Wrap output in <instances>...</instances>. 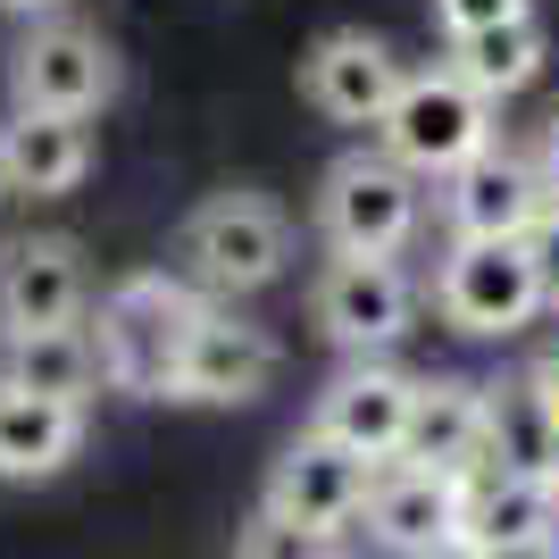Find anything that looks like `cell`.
Masks as SVG:
<instances>
[{
    "label": "cell",
    "instance_id": "52a82bcc",
    "mask_svg": "<svg viewBox=\"0 0 559 559\" xmlns=\"http://www.w3.org/2000/svg\"><path fill=\"white\" fill-rule=\"evenodd\" d=\"M309 318H318V334H326L334 350H384L409 334V318H418V284H409V267L401 259H368V251H334L326 276H318V293H309Z\"/></svg>",
    "mask_w": 559,
    "mask_h": 559
},
{
    "label": "cell",
    "instance_id": "7a4b0ae2",
    "mask_svg": "<svg viewBox=\"0 0 559 559\" xmlns=\"http://www.w3.org/2000/svg\"><path fill=\"white\" fill-rule=\"evenodd\" d=\"M492 100L467 93L451 68H401L393 100H384V117H376V151L393 167H409L418 185H435V176H451L460 159H476L501 126H492Z\"/></svg>",
    "mask_w": 559,
    "mask_h": 559
},
{
    "label": "cell",
    "instance_id": "9c48e42d",
    "mask_svg": "<svg viewBox=\"0 0 559 559\" xmlns=\"http://www.w3.org/2000/svg\"><path fill=\"white\" fill-rule=\"evenodd\" d=\"M276 376V334L234 318V309L201 301L185 350H176V393L167 401H201V409H234V401H259Z\"/></svg>",
    "mask_w": 559,
    "mask_h": 559
},
{
    "label": "cell",
    "instance_id": "44dd1931",
    "mask_svg": "<svg viewBox=\"0 0 559 559\" xmlns=\"http://www.w3.org/2000/svg\"><path fill=\"white\" fill-rule=\"evenodd\" d=\"M234 559H334V535L326 526H301V518L259 510L251 526L234 535Z\"/></svg>",
    "mask_w": 559,
    "mask_h": 559
},
{
    "label": "cell",
    "instance_id": "2e32d148",
    "mask_svg": "<svg viewBox=\"0 0 559 559\" xmlns=\"http://www.w3.org/2000/svg\"><path fill=\"white\" fill-rule=\"evenodd\" d=\"M409 384H418V376L359 359V368H343L326 393H318L309 435H326V443L359 451L368 467H384V460H393V443H401V418H409Z\"/></svg>",
    "mask_w": 559,
    "mask_h": 559
},
{
    "label": "cell",
    "instance_id": "5bb4252c",
    "mask_svg": "<svg viewBox=\"0 0 559 559\" xmlns=\"http://www.w3.org/2000/svg\"><path fill=\"white\" fill-rule=\"evenodd\" d=\"M393 460L435 467V476H476L485 467V384H460V376L409 384V418H401Z\"/></svg>",
    "mask_w": 559,
    "mask_h": 559
},
{
    "label": "cell",
    "instance_id": "7c38bea8",
    "mask_svg": "<svg viewBox=\"0 0 559 559\" xmlns=\"http://www.w3.org/2000/svg\"><path fill=\"white\" fill-rule=\"evenodd\" d=\"M559 535V492L543 476H518V467H476L460 476V535H451V559H492L518 551V543Z\"/></svg>",
    "mask_w": 559,
    "mask_h": 559
},
{
    "label": "cell",
    "instance_id": "ffe728a7",
    "mask_svg": "<svg viewBox=\"0 0 559 559\" xmlns=\"http://www.w3.org/2000/svg\"><path fill=\"white\" fill-rule=\"evenodd\" d=\"M0 384L17 393H43V401H84L100 393V359H93V334L84 326H50V334H9V368Z\"/></svg>",
    "mask_w": 559,
    "mask_h": 559
},
{
    "label": "cell",
    "instance_id": "e0dca14e",
    "mask_svg": "<svg viewBox=\"0 0 559 559\" xmlns=\"http://www.w3.org/2000/svg\"><path fill=\"white\" fill-rule=\"evenodd\" d=\"M84 167H93V126L84 117H43V109H9L0 126V185L9 192H75L84 185Z\"/></svg>",
    "mask_w": 559,
    "mask_h": 559
},
{
    "label": "cell",
    "instance_id": "484cf974",
    "mask_svg": "<svg viewBox=\"0 0 559 559\" xmlns=\"http://www.w3.org/2000/svg\"><path fill=\"white\" fill-rule=\"evenodd\" d=\"M543 485L559 492V418H551V435H543Z\"/></svg>",
    "mask_w": 559,
    "mask_h": 559
},
{
    "label": "cell",
    "instance_id": "8fae6325",
    "mask_svg": "<svg viewBox=\"0 0 559 559\" xmlns=\"http://www.w3.org/2000/svg\"><path fill=\"white\" fill-rule=\"evenodd\" d=\"M368 535L401 559H451V535H460V476H435V467H401L384 460L368 476Z\"/></svg>",
    "mask_w": 559,
    "mask_h": 559
},
{
    "label": "cell",
    "instance_id": "277c9868",
    "mask_svg": "<svg viewBox=\"0 0 559 559\" xmlns=\"http://www.w3.org/2000/svg\"><path fill=\"white\" fill-rule=\"evenodd\" d=\"M426 226V185L409 167H393L384 151H343L318 176V234L334 251H368V259H401Z\"/></svg>",
    "mask_w": 559,
    "mask_h": 559
},
{
    "label": "cell",
    "instance_id": "d6986e66",
    "mask_svg": "<svg viewBox=\"0 0 559 559\" xmlns=\"http://www.w3.org/2000/svg\"><path fill=\"white\" fill-rule=\"evenodd\" d=\"M543 59H551V43H543V17L526 9V17H501V25H485V34H460L443 68L460 75L467 93H485L492 109H501L510 93H526L543 75Z\"/></svg>",
    "mask_w": 559,
    "mask_h": 559
},
{
    "label": "cell",
    "instance_id": "83f0119b",
    "mask_svg": "<svg viewBox=\"0 0 559 559\" xmlns=\"http://www.w3.org/2000/svg\"><path fill=\"white\" fill-rule=\"evenodd\" d=\"M0 9H59V0H0Z\"/></svg>",
    "mask_w": 559,
    "mask_h": 559
},
{
    "label": "cell",
    "instance_id": "30bf717a",
    "mask_svg": "<svg viewBox=\"0 0 559 559\" xmlns=\"http://www.w3.org/2000/svg\"><path fill=\"white\" fill-rule=\"evenodd\" d=\"M93 309V267L68 234H25L0 259V343L9 334H50V326H84Z\"/></svg>",
    "mask_w": 559,
    "mask_h": 559
},
{
    "label": "cell",
    "instance_id": "4316f807",
    "mask_svg": "<svg viewBox=\"0 0 559 559\" xmlns=\"http://www.w3.org/2000/svg\"><path fill=\"white\" fill-rule=\"evenodd\" d=\"M492 559H559V535H543V543H518V551H492Z\"/></svg>",
    "mask_w": 559,
    "mask_h": 559
},
{
    "label": "cell",
    "instance_id": "d4e9b609",
    "mask_svg": "<svg viewBox=\"0 0 559 559\" xmlns=\"http://www.w3.org/2000/svg\"><path fill=\"white\" fill-rule=\"evenodd\" d=\"M526 393H535V401H543V409H551V418H559V343H551V350H543L535 368H526Z\"/></svg>",
    "mask_w": 559,
    "mask_h": 559
},
{
    "label": "cell",
    "instance_id": "4fadbf2b",
    "mask_svg": "<svg viewBox=\"0 0 559 559\" xmlns=\"http://www.w3.org/2000/svg\"><path fill=\"white\" fill-rule=\"evenodd\" d=\"M368 476H376V467L359 460V451L326 443V435H293L284 460H276V476H267V510L343 535L350 518H359V501H368Z\"/></svg>",
    "mask_w": 559,
    "mask_h": 559
},
{
    "label": "cell",
    "instance_id": "9a60e30c",
    "mask_svg": "<svg viewBox=\"0 0 559 559\" xmlns=\"http://www.w3.org/2000/svg\"><path fill=\"white\" fill-rule=\"evenodd\" d=\"M393 84H401V59H393V43H376L368 25H343V34H326L301 59L309 109L334 117V126H376L384 100H393Z\"/></svg>",
    "mask_w": 559,
    "mask_h": 559
},
{
    "label": "cell",
    "instance_id": "ba28073f",
    "mask_svg": "<svg viewBox=\"0 0 559 559\" xmlns=\"http://www.w3.org/2000/svg\"><path fill=\"white\" fill-rule=\"evenodd\" d=\"M435 185H443L451 242H526L543 201H551L535 159H526V142H501V134H492L476 159H460L451 176H435Z\"/></svg>",
    "mask_w": 559,
    "mask_h": 559
},
{
    "label": "cell",
    "instance_id": "7402d4cb",
    "mask_svg": "<svg viewBox=\"0 0 559 559\" xmlns=\"http://www.w3.org/2000/svg\"><path fill=\"white\" fill-rule=\"evenodd\" d=\"M535 0H435V25H443V43H460V34H485V25L501 17H526Z\"/></svg>",
    "mask_w": 559,
    "mask_h": 559
},
{
    "label": "cell",
    "instance_id": "8992f818",
    "mask_svg": "<svg viewBox=\"0 0 559 559\" xmlns=\"http://www.w3.org/2000/svg\"><path fill=\"white\" fill-rule=\"evenodd\" d=\"M435 309L460 334H518L543 318V276L526 242H451L435 267Z\"/></svg>",
    "mask_w": 559,
    "mask_h": 559
},
{
    "label": "cell",
    "instance_id": "603a6c76",
    "mask_svg": "<svg viewBox=\"0 0 559 559\" xmlns=\"http://www.w3.org/2000/svg\"><path fill=\"white\" fill-rule=\"evenodd\" d=\"M526 251H535V276H543V309H559V192L543 201L535 234H526Z\"/></svg>",
    "mask_w": 559,
    "mask_h": 559
},
{
    "label": "cell",
    "instance_id": "6da1fadb",
    "mask_svg": "<svg viewBox=\"0 0 559 559\" xmlns=\"http://www.w3.org/2000/svg\"><path fill=\"white\" fill-rule=\"evenodd\" d=\"M192 318H201V293L167 267H142V276L109 284L93 309V359H100V384L134 401H167L176 393V350H185Z\"/></svg>",
    "mask_w": 559,
    "mask_h": 559
},
{
    "label": "cell",
    "instance_id": "ac0fdd59",
    "mask_svg": "<svg viewBox=\"0 0 559 559\" xmlns=\"http://www.w3.org/2000/svg\"><path fill=\"white\" fill-rule=\"evenodd\" d=\"M84 451V409L0 384V476H59Z\"/></svg>",
    "mask_w": 559,
    "mask_h": 559
},
{
    "label": "cell",
    "instance_id": "5b68a950",
    "mask_svg": "<svg viewBox=\"0 0 559 559\" xmlns=\"http://www.w3.org/2000/svg\"><path fill=\"white\" fill-rule=\"evenodd\" d=\"M117 84H126L117 50L100 43L93 25H75V17L34 25V34L9 50V93H17V109H43V117H100V109L117 100Z\"/></svg>",
    "mask_w": 559,
    "mask_h": 559
},
{
    "label": "cell",
    "instance_id": "3957f363",
    "mask_svg": "<svg viewBox=\"0 0 559 559\" xmlns=\"http://www.w3.org/2000/svg\"><path fill=\"white\" fill-rule=\"evenodd\" d=\"M176 259H185V284L234 301V293H259V284L284 276V259H293V226H284V210L267 201V192L234 185V192H210V201L185 217Z\"/></svg>",
    "mask_w": 559,
    "mask_h": 559
},
{
    "label": "cell",
    "instance_id": "cb8c5ba5",
    "mask_svg": "<svg viewBox=\"0 0 559 559\" xmlns=\"http://www.w3.org/2000/svg\"><path fill=\"white\" fill-rule=\"evenodd\" d=\"M526 159H535V176H543V192H559V109L535 126V142H526Z\"/></svg>",
    "mask_w": 559,
    "mask_h": 559
}]
</instances>
